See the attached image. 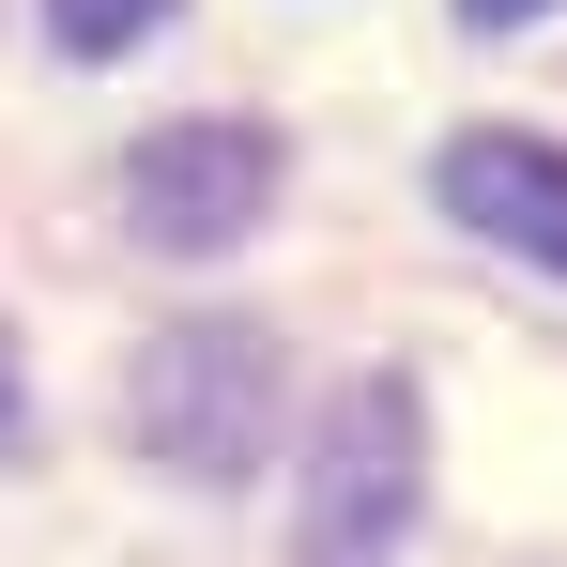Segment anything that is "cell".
<instances>
[{"label":"cell","mask_w":567,"mask_h":567,"mask_svg":"<svg viewBox=\"0 0 567 567\" xmlns=\"http://www.w3.org/2000/svg\"><path fill=\"white\" fill-rule=\"evenodd\" d=\"M461 16L475 31H522V16H553V0H461Z\"/></svg>","instance_id":"obj_6"},{"label":"cell","mask_w":567,"mask_h":567,"mask_svg":"<svg viewBox=\"0 0 567 567\" xmlns=\"http://www.w3.org/2000/svg\"><path fill=\"white\" fill-rule=\"evenodd\" d=\"M0 399H16V369H0Z\"/></svg>","instance_id":"obj_7"},{"label":"cell","mask_w":567,"mask_h":567,"mask_svg":"<svg viewBox=\"0 0 567 567\" xmlns=\"http://www.w3.org/2000/svg\"><path fill=\"white\" fill-rule=\"evenodd\" d=\"M138 445L169 475H199V491L261 475V445H277V353H261V322H169L138 353Z\"/></svg>","instance_id":"obj_2"},{"label":"cell","mask_w":567,"mask_h":567,"mask_svg":"<svg viewBox=\"0 0 567 567\" xmlns=\"http://www.w3.org/2000/svg\"><path fill=\"white\" fill-rule=\"evenodd\" d=\"M414 506H430V414H414V383L399 369L338 383V414L307 445V506H291V567H383L414 537Z\"/></svg>","instance_id":"obj_1"},{"label":"cell","mask_w":567,"mask_h":567,"mask_svg":"<svg viewBox=\"0 0 567 567\" xmlns=\"http://www.w3.org/2000/svg\"><path fill=\"white\" fill-rule=\"evenodd\" d=\"M445 215L461 230H491V246H522V261H553L567 277V154L553 138H522V123H475V138H445Z\"/></svg>","instance_id":"obj_4"},{"label":"cell","mask_w":567,"mask_h":567,"mask_svg":"<svg viewBox=\"0 0 567 567\" xmlns=\"http://www.w3.org/2000/svg\"><path fill=\"white\" fill-rule=\"evenodd\" d=\"M154 16H169V0H47V31H62L78 62H107V47H138Z\"/></svg>","instance_id":"obj_5"},{"label":"cell","mask_w":567,"mask_h":567,"mask_svg":"<svg viewBox=\"0 0 567 567\" xmlns=\"http://www.w3.org/2000/svg\"><path fill=\"white\" fill-rule=\"evenodd\" d=\"M123 215H138V246H169V261H215V246H246L261 215H277V138L261 123H154L138 154H123Z\"/></svg>","instance_id":"obj_3"}]
</instances>
